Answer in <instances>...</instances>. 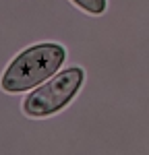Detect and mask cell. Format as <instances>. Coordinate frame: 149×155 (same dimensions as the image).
<instances>
[{
  "mask_svg": "<svg viewBox=\"0 0 149 155\" xmlns=\"http://www.w3.org/2000/svg\"><path fill=\"white\" fill-rule=\"evenodd\" d=\"M66 52L58 44H39L21 52L2 74V89L8 93L27 91L44 83L62 66Z\"/></svg>",
  "mask_w": 149,
  "mask_h": 155,
  "instance_id": "6da1fadb",
  "label": "cell"
},
{
  "mask_svg": "<svg viewBox=\"0 0 149 155\" xmlns=\"http://www.w3.org/2000/svg\"><path fill=\"white\" fill-rule=\"evenodd\" d=\"M81 83H83V71L77 66L56 74L46 85H41L39 89H35L33 93H29L25 97L23 101L25 114L35 116V118H44V116H50V114L62 110L74 97Z\"/></svg>",
  "mask_w": 149,
  "mask_h": 155,
  "instance_id": "7a4b0ae2",
  "label": "cell"
},
{
  "mask_svg": "<svg viewBox=\"0 0 149 155\" xmlns=\"http://www.w3.org/2000/svg\"><path fill=\"white\" fill-rule=\"evenodd\" d=\"M73 2L91 15H99V12L106 11V0H73Z\"/></svg>",
  "mask_w": 149,
  "mask_h": 155,
  "instance_id": "3957f363",
  "label": "cell"
}]
</instances>
